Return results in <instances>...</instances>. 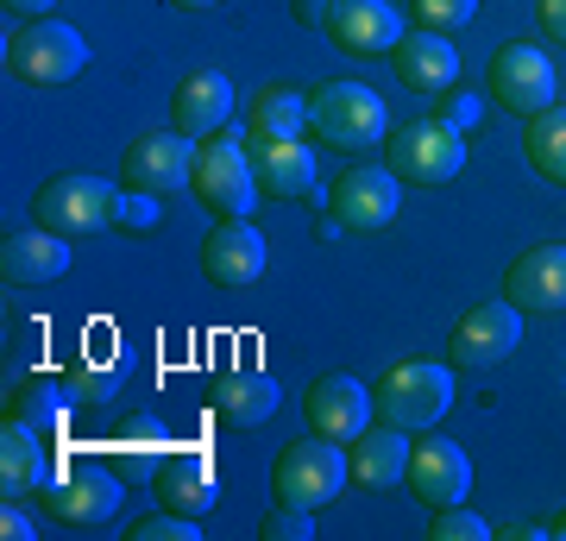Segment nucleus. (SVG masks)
I'll return each mask as SVG.
<instances>
[{"label":"nucleus","instance_id":"obj_39","mask_svg":"<svg viewBox=\"0 0 566 541\" xmlns=\"http://www.w3.org/2000/svg\"><path fill=\"white\" fill-rule=\"evenodd\" d=\"M51 7L57 0H7V13H20V20H51Z\"/></svg>","mask_w":566,"mask_h":541},{"label":"nucleus","instance_id":"obj_29","mask_svg":"<svg viewBox=\"0 0 566 541\" xmlns=\"http://www.w3.org/2000/svg\"><path fill=\"white\" fill-rule=\"evenodd\" d=\"M107 466H114V472H120L126 485L158 479V466H164V441L151 435V428H133V435H120V441L107 447Z\"/></svg>","mask_w":566,"mask_h":541},{"label":"nucleus","instance_id":"obj_32","mask_svg":"<svg viewBox=\"0 0 566 541\" xmlns=\"http://www.w3.org/2000/svg\"><path fill=\"white\" fill-rule=\"evenodd\" d=\"M126 535L133 541H202V522L182 517V510H151V517H139Z\"/></svg>","mask_w":566,"mask_h":541},{"label":"nucleus","instance_id":"obj_40","mask_svg":"<svg viewBox=\"0 0 566 541\" xmlns=\"http://www.w3.org/2000/svg\"><path fill=\"white\" fill-rule=\"evenodd\" d=\"M327 7L334 0H296V25H327Z\"/></svg>","mask_w":566,"mask_h":541},{"label":"nucleus","instance_id":"obj_23","mask_svg":"<svg viewBox=\"0 0 566 541\" xmlns=\"http://www.w3.org/2000/svg\"><path fill=\"white\" fill-rule=\"evenodd\" d=\"M151 485H158L164 510H182V517H196V522H208L221 510V472H214L208 454H170Z\"/></svg>","mask_w":566,"mask_h":541},{"label":"nucleus","instance_id":"obj_41","mask_svg":"<svg viewBox=\"0 0 566 541\" xmlns=\"http://www.w3.org/2000/svg\"><path fill=\"white\" fill-rule=\"evenodd\" d=\"M170 7H182V13H208V7H221V0H170Z\"/></svg>","mask_w":566,"mask_h":541},{"label":"nucleus","instance_id":"obj_17","mask_svg":"<svg viewBox=\"0 0 566 541\" xmlns=\"http://www.w3.org/2000/svg\"><path fill=\"white\" fill-rule=\"evenodd\" d=\"M504 302H516L523 315H560L566 309V246H528L523 259L504 271Z\"/></svg>","mask_w":566,"mask_h":541},{"label":"nucleus","instance_id":"obj_25","mask_svg":"<svg viewBox=\"0 0 566 541\" xmlns=\"http://www.w3.org/2000/svg\"><path fill=\"white\" fill-rule=\"evenodd\" d=\"M51 485V454H44V428L13 422L0 428V498H32Z\"/></svg>","mask_w":566,"mask_h":541},{"label":"nucleus","instance_id":"obj_33","mask_svg":"<svg viewBox=\"0 0 566 541\" xmlns=\"http://www.w3.org/2000/svg\"><path fill=\"white\" fill-rule=\"evenodd\" d=\"M441 107H434V121H447L453 133H479V121H485V101L472 95V89H447V95H434Z\"/></svg>","mask_w":566,"mask_h":541},{"label":"nucleus","instance_id":"obj_11","mask_svg":"<svg viewBox=\"0 0 566 541\" xmlns=\"http://www.w3.org/2000/svg\"><path fill=\"white\" fill-rule=\"evenodd\" d=\"M196 152H202V145L182 139L177 126H170V133H145V139L126 145L120 183H126V189H139V196H164V201H170L182 183H189V170H196Z\"/></svg>","mask_w":566,"mask_h":541},{"label":"nucleus","instance_id":"obj_7","mask_svg":"<svg viewBox=\"0 0 566 541\" xmlns=\"http://www.w3.org/2000/svg\"><path fill=\"white\" fill-rule=\"evenodd\" d=\"M385 164L403 183H416V189H441V183H453L465 170V133H453L434 114L428 121H409L385 139Z\"/></svg>","mask_w":566,"mask_h":541},{"label":"nucleus","instance_id":"obj_6","mask_svg":"<svg viewBox=\"0 0 566 541\" xmlns=\"http://www.w3.org/2000/svg\"><path fill=\"white\" fill-rule=\"evenodd\" d=\"M189 189H196V201H202L214 221H240V215H252L259 208V177H252V152H245L240 139H202V152H196V170H189Z\"/></svg>","mask_w":566,"mask_h":541},{"label":"nucleus","instance_id":"obj_42","mask_svg":"<svg viewBox=\"0 0 566 541\" xmlns=\"http://www.w3.org/2000/svg\"><path fill=\"white\" fill-rule=\"evenodd\" d=\"M547 535H560V541H566V510H560V517H554V529H547Z\"/></svg>","mask_w":566,"mask_h":541},{"label":"nucleus","instance_id":"obj_28","mask_svg":"<svg viewBox=\"0 0 566 541\" xmlns=\"http://www.w3.org/2000/svg\"><path fill=\"white\" fill-rule=\"evenodd\" d=\"M523 152H528V164H535V177L566 189V107H542V114L528 121Z\"/></svg>","mask_w":566,"mask_h":541},{"label":"nucleus","instance_id":"obj_30","mask_svg":"<svg viewBox=\"0 0 566 541\" xmlns=\"http://www.w3.org/2000/svg\"><path fill=\"white\" fill-rule=\"evenodd\" d=\"M63 391H70V409H102L120 391V365H70Z\"/></svg>","mask_w":566,"mask_h":541},{"label":"nucleus","instance_id":"obj_14","mask_svg":"<svg viewBox=\"0 0 566 541\" xmlns=\"http://www.w3.org/2000/svg\"><path fill=\"white\" fill-rule=\"evenodd\" d=\"M409 25L390 0H334L327 7V39L340 58H390Z\"/></svg>","mask_w":566,"mask_h":541},{"label":"nucleus","instance_id":"obj_5","mask_svg":"<svg viewBox=\"0 0 566 541\" xmlns=\"http://www.w3.org/2000/svg\"><path fill=\"white\" fill-rule=\"evenodd\" d=\"M7 70L32 89H63L88 70V39L70 20H25L7 44Z\"/></svg>","mask_w":566,"mask_h":541},{"label":"nucleus","instance_id":"obj_15","mask_svg":"<svg viewBox=\"0 0 566 541\" xmlns=\"http://www.w3.org/2000/svg\"><path fill=\"white\" fill-rule=\"evenodd\" d=\"M303 416H308V435H327V441H340V447L378 422L371 416V391L353 372H322V378L308 384Z\"/></svg>","mask_w":566,"mask_h":541},{"label":"nucleus","instance_id":"obj_35","mask_svg":"<svg viewBox=\"0 0 566 541\" xmlns=\"http://www.w3.org/2000/svg\"><path fill=\"white\" fill-rule=\"evenodd\" d=\"M259 535L264 541H308L315 535V510H290V503H277V510L259 522Z\"/></svg>","mask_w":566,"mask_h":541},{"label":"nucleus","instance_id":"obj_27","mask_svg":"<svg viewBox=\"0 0 566 541\" xmlns=\"http://www.w3.org/2000/svg\"><path fill=\"white\" fill-rule=\"evenodd\" d=\"M63 409H70V391H63V378H51V372H25V378L7 384V416H13V422L51 428Z\"/></svg>","mask_w":566,"mask_h":541},{"label":"nucleus","instance_id":"obj_2","mask_svg":"<svg viewBox=\"0 0 566 541\" xmlns=\"http://www.w3.org/2000/svg\"><path fill=\"white\" fill-rule=\"evenodd\" d=\"M308 126L327 152H378L390 139V114L385 95L365 89V82H322L315 89V107H308Z\"/></svg>","mask_w":566,"mask_h":541},{"label":"nucleus","instance_id":"obj_9","mask_svg":"<svg viewBox=\"0 0 566 541\" xmlns=\"http://www.w3.org/2000/svg\"><path fill=\"white\" fill-rule=\"evenodd\" d=\"M485 89L497 107H510L516 121H535L542 107H554V95H560V76H554V63H547V51H535V44L510 39L491 51V70H485Z\"/></svg>","mask_w":566,"mask_h":541},{"label":"nucleus","instance_id":"obj_16","mask_svg":"<svg viewBox=\"0 0 566 541\" xmlns=\"http://www.w3.org/2000/svg\"><path fill=\"white\" fill-rule=\"evenodd\" d=\"M120 472L114 466H82V472H63L57 485H44V510L63 522V529H102L114 510H120Z\"/></svg>","mask_w":566,"mask_h":541},{"label":"nucleus","instance_id":"obj_36","mask_svg":"<svg viewBox=\"0 0 566 541\" xmlns=\"http://www.w3.org/2000/svg\"><path fill=\"white\" fill-rule=\"evenodd\" d=\"M158 221H164V196H139V189H120V215H114V227L151 233Z\"/></svg>","mask_w":566,"mask_h":541},{"label":"nucleus","instance_id":"obj_18","mask_svg":"<svg viewBox=\"0 0 566 541\" xmlns=\"http://www.w3.org/2000/svg\"><path fill=\"white\" fill-rule=\"evenodd\" d=\"M70 240L63 233H51V227H20V233H7L0 240V283L7 290H32V283H57L63 271H70Z\"/></svg>","mask_w":566,"mask_h":541},{"label":"nucleus","instance_id":"obj_10","mask_svg":"<svg viewBox=\"0 0 566 541\" xmlns=\"http://www.w3.org/2000/svg\"><path fill=\"white\" fill-rule=\"evenodd\" d=\"M516 346H523V309H516V302H479V309H465V315L453 321L447 360L460 365V372H491V365H504Z\"/></svg>","mask_w":566,"mask_h":541},{"label":"nucleus","instance_id":"obj_20","mask_svg":"<svg viewBox=\"0 0 566 541\" xmlns=\"http://www.w3.org/2000/svg\"><path fill=\"white\" fill-rule=\"evenodd\" d=\"M208 416L221 422V428H233V435L264 428V422L277 416V378L259 372V365L227 372V378H214V391H208Z\"/></svg>","mask_w":566,"mask_h":541},{"label":"nucleus","instance_id":"obj_3","mask_svg":"<svg viewBox=\"0 0 566 541\" xmlns=\"http://www.w3.org/2000/svg\"><path fill=\"white\" fill-rule=\"evenodd\" d=\"M353 485V466H346V447L327 441V435H308V441H290L271 466V498L290 503V510H327Z\"/></svg>","mask_w":566,"mask_h":541},{"label":"nucleus","instance_id":"obj_13","mask_svg":"<svg viewBox=\"0 0 566 541\" xmlns=\"http://www.w3.org/2000/svg\"><path fill=\"white\" fill-rule=\"evenodd\" d=\"M264 264H271V246H264V233L252 227V215L208 227V240H202V278L214 283V290H245V283H259Z\"/></svg>","mask_w":566,"mask_h":541},{"label":"nucleus","instance_id":"obj_12","mask_svg":"<svg viewBox=\"0 0 566 541\" xmlns=\"http://www.w3.org/2000/svg\"><path fill=\"white\" fill-rule=\"evenodd\" d=\"M409 491L416 503L428 510H453V503L472 498V454L460 441H447V435H422V441L409 447Z\"/></svg>","mask_w":566,"mask_h":541},{"label":"nucleus","instance_id":"obj_19","mask_svg":"<svg viewBox=\"0 0 566 541\" xmlns=\"http://www.w3.org/2000/svg\"><path fill=\"white\" fill-rule=\"evenodd\" d=\"M390 63H397V82H403L409 95H447L460 82V51H453V39L422 32V25H409L403 39H397Z\"/></svg>","mask_w":566,"mask_h":541},{"label":"nucleus","instance_id":"obj_22","mask_svg":"<svg viewBox=\"0 0 566 541\" xmlns=\"http://www.w3.org/2000/svg\"><path fill=\"white\" fill-rule=\"evenodd\" d=\"M409 435L403 428H390V422H371L365 435L346 441V466H353V485L359 491H390V485L409 479Z\"/></svg>","mask_w":566,"mask_h":541},{"label":"nucleus","instance_id":"obj_24","mask_svg":"<svg viewBox=\"0 0 566 541\" xmlns=\"http://www.w3.org/2000/svg\"><path fill=\"white\" fill-rule=\"evenodd\" d=\"M245 152H252V177H259L264 201H303L315 189V152L303 139H245Z\"/></svg>","mask_w":566,"mask_h":541},{"label":"nucleus","instance_id":"obj_4","mask_svg":"<svg viewBox=\"0 0 566 541\" xmlns=\"http://www.w3.org/2000/svg\"><path fill=\"white\" fill-rule=\"evenodd\" d=\"M114 215H120V189L102 177H88V170H63V177L39 183V196H32V221L63 233V240L107 233Z\"/></svg>","mask_w":566,"mask_h":541},{"label":"nucleus","instance_id":"obj_31","mask_svg":"<svg viewBox=\"0 0 566 541\" xmlns=\"http://www.w3.org/2000/svg\"><path fill=\"white\" fill-rule=\"evenodd\" d=\"M409 13H416V25H422V32L453 39V32H465V25L479 20V0H409Z\"/></svg>","mask_w":566,"mask_h":541},{"label":"nucleus","instance_id":"obj_1","mask_svg":"<svg viewBox=\"0 0 566 541\" xmlns=\"http://www.w3.org/2000/svg\"><path fill=\"white\" fill-rule=\"evenodd\" d=\"M447 409H453V365L397 360L385 365V378L371 384V416L403 428V435H428Z\"/></svg>","mask_w":566,"mask_h":541},{"label":"nucleus","instance_id":"obj_37","mask_svg":"<svg viewBox=\"0 0 566 541\" xmlns=\"http://www.w3.org/2000/svg\"><path fill=\"white\" fill-rule=\"evenodd\" d=\"M0 535H7V541H32V535H39V522L20 510V498H0Z\"/></svg>","mask_w":566,"mask_h":541},{"label":"nucleus","instance_id":"obj_21","mask_svg":"<svg viewBox=\"0 0 566 541\" xmlns=\"http://www.w3.org/2000/svg\"><path fill=\"white\" fill-rule=\"evenodd\" d=\"M233 82L221 70H196V76H182V89L170 95V126H177L182 139H214L227 121H233Z\"/></svg>","mask_w":566,"mask_h":541},{"label":"nucleus","instance_id":"obj_34","mask_svg":"<svg viewBox=\"0 0 566 541\" xmlns=\"http://www.w3.org/2000/svg\"><path fill=\"white\" fill-rule=\"evenodd\" d=\"M434 541H491V522L479 510L453 503V510H434Z\"/></svg>","mask_w":566,"mask_h":541},{"label":"nucleus","instance_id":"obj_38","mask_svg":"<svg viewBox=\"0 0 566 541\" xmlns=\"http://www.w3.org/2000/svg\"><path fill=\"white\" fill-rule=\"evenodd\" d=\"M535 13H542V32H547V39L566 44V0H535Z\"/></svg>","mask_w":566,"mask_h":541},{"label":"nucleus","instance_id":"obj_26","mask_svg":"<svg viewBox=\"0 0 566 541\" xmlns=\"http://www.w3.org/2000/svg\"><path fill=\"white\" fill-rule=\"evenodd\" d=\"M308 107H315V95H303V89H259L245 101V126H252V139H271V145L303 139Z\"/></svg>","mask_w":566,"mask_h":541},{"label":"nucleus","instance_id":"obj_8","mask_svg":"<svg viewBox=\"0 0 566 541\" xmlns=\"http://www.w3.org/2000/svg\"><path fill=\"white\" fill-rule=\"evenodd\" d=\"M397 208H403V177L390 164H346L327 183V215L346 233H378V227L397 221Z\"/></svg>","mask_w":566,"mask_h":541}]
</instances>
